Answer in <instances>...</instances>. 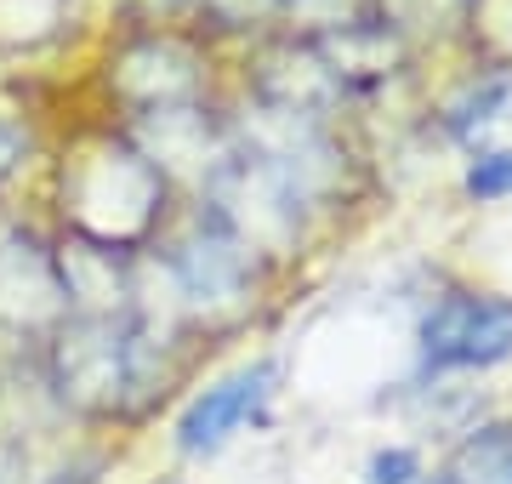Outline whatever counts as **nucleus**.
<instances>
[{"label":"nucleus","instance_id":"7","mask_svg":"<svg viewBox=\"0 0 512 484\" xmlns=\"http://www.w3.org/2000/svg\"><path fill=\"white\" fill-rule=\"evenodd\" d=\"M416 479H421L416 450H382V456L365 467V484H416Z\"/></svg>","mask_w":512,"mask_h":484},{"label":"nucleus","instance_id":"8","mask_svg":"<svg viewBox=\"0 0 512 484\" xmlns=\"http://www.w3.org/2000/svg\"><path fill=\"white\" fill-rule=\"evenodd\" d=\"M421 484H456V479H450V473H444V479H421Z\"/></svg>","mask_w":512,"mask_h":484},{"label":"nucleus","instance_id":"4","mask_svg":"<svg viewBox=\"0 0 512 484\" xmlns=\"http://www.w3.org/2000/svg\"><path fill=\"white\" fill-rule=\"evenodd\" d=\"M171 268H177V285L194 302H217L245 280V245L217 223V228H205V234L177 245L171 251Z\"/></svg>","mask_w":512,"mask_h":484},{"label":"nucleus","instance_id":"1","mask_svg":"<svg viewBox=\"0 0 512 484\" xmlns=\"http://www.w3.org/2000/svg\"><path fill=\"white\" fill-rule=\"evenodd\" d=\"M143 365H148V331L126 308L74 319L57 342V382H63L69 399L92 410H109L120 393L143 388Z\"/></svg>","mask_w":512,"mask_h":484},{"label":"nucleus","instance_id":"2","mask_svg":"<svg viewBox=\"0 0 512 484\" xmlns=\"http://www.w3.org/2000/svg\"><path fill=\"white\" fill-rule=\"evenodd\" d=\"M421 359L433 371H484L512 359V302L444 297L421 319Z\"/></svg>","mask_w":512,"mask_h":484},{"label":"nucleus","instance_id":"5","mask_svg":"<svg viewBox=\"0 0 512 484\" xmlns=\"http://www.w3.org/2000/svg\"><path fill=\"white\" fill-rule=\"evenodd\" d=\"M450 479H456V484H512V428H507V422L478 428L473 439L456 450Z\"/></svg>","mask_w":512,"mask_h":484},{"label":"nucleus","instance_id":"9","mask_svg":"<svg viewBox=\"0 0 512 484\" xmlns=\"http://www.w3.org/2000/svg\"><path fill=\"white\" fill-rule=\"evenodd\" d=\"M160 484H177V479H160Z\"/></svg>","mask_w":512,"mask_h":484},{"label":"nucleus","instance_id":"3","mask_svg":"<svg viewBox=\"0 0 512 484\" xmlns=\"http://www.w3.org/2000/svg\"><path fill=\"white\" fill-rule=\"evenodd\" d=\"M274 382H279V365L274 359H256V365H239L234 376L211 382L205 393H194L188 410L177 416V433H171L177 450H183V456H217L245 422H256V416L268 410Z\"/></svg>","mask_w":512,"mask_h":484},{"label":"nucleus","instance_id":"6","mask_svg":"<svg viewBox=\"0 0 512 484\" xmlns=\"http://www.w3.org/2000/svg\"><path fill=\"white\" fill-rule=\"evenodd\" d=\"M467 194L473 200H507L512 194V154H478L467 171Z\"/></svg>","mask_w":512,"mask_h":484}]
</instances>
